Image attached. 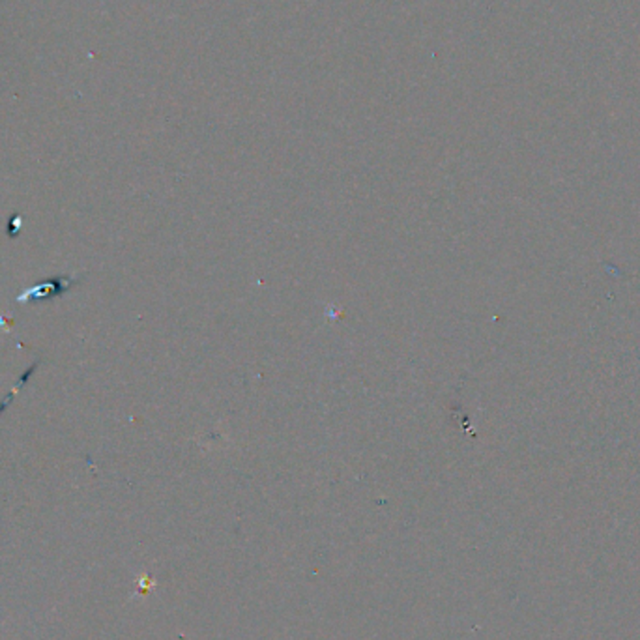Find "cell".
<instances>
[{
  "label": "cell",
  "mask_w": 640,
  "mask_h": 640,
  "mask_svg": "<svg viewBox=\"0 0 640 640\" xmlns=\"http://www.w3.org/2000/svg\"><path fill=\"white\" fill-rule=\"evenodd\" d=\"M70 285H72L70 279H60V282H55V283H46V285L34 287V289H27L21 296H17V302H27V299H32V298H47L49 294H58L60 291H68Z\"/></svg>",
  "instance_id": "6da1fadb"
}]
</instances>
